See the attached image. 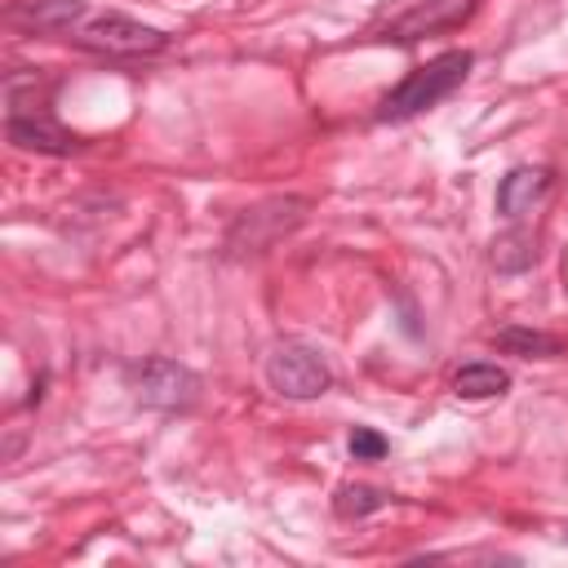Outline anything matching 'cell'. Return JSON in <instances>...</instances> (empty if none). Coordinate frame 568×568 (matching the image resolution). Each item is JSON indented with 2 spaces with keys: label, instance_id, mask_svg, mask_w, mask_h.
Listing matches in <instances>:
<instances>
[{
  "label": "cell",
  "instance_id": "obj_7",
  "mask_svg": "<svg viewBox=\"0 0 568 568\" xmlns=\"http://www.w3.org/2000/svg\"><path fill=\"white\" fill-rule=\"evenodd\" d=\"M550 169H541V164H515L501 182H497V213L506 217V222H519L524 213H532L541 200H546V191H550Z\"/></svg>",
  "mask_w": 568,
  "mask_h": 568
},
{
  "label": "cell",
  "instance_id": "obj_3",
  "mask_svg": "<svg viewBox=\"0 0 568 568\" xmlns=\"http://www.w3.org/2000/svg\"><path fill=\"white\" fill-rule=\"evenodd\" d=\"M75 49H89V53H102V58H155L169 49V36L160 27H146L120 9H106V13H89L71 36H67Z\"/></svg>",
  "mask_w": 568,
  "mask_h": 568
},
{
  "label": "cell",
  "instance_id": "obj_8",
  "mask_svg": "<svg viewBox=\"0 0 568 568\" xmlns=\"http://www.w3.org/2000/svg\"><path fill=\"white\" fill-rule=\"evenodd\" d=\"M84 18H89V4L84 0H27V4H13L9 9V22L13 27H27L36 36H71Z\"/></svg>",
  "mask_w": 568,
  "mask_h": 568
},
{
  "label": "cell",
  "instance_id": "obj_6",
  "mask_svg": "<svg viewBox=\"0 0 568 568\" xmlns=\"http://www.w3.org/2000/svg\"><path fill=\"white\" fill-rule=\"evenodd\" d=\"M124 377H129L133 395L160 413H186L200 399V373H191L186 364L164 359V355H146V359L129 364Z\"/></svg>",
  "mask_w": 568,
  "mask_h": 568
},
{
  "label": "cell",
  "instance_id": "obj_12",
  "mask_svg": "<svg viewBox=\"0 0 568 568\" xmlns=\"http://www.w3.org/2000/svg\"><path fill=\"white\" fill-rule=\"evenodd\" d=\"M488 257H493V266L501 275H519V271H528L537 262V235L524 231V226H510V231H501L493 240V253Z\"/></svg>",
  "mask_w": 568,
  "mask_h": 568
},
{
  "label": "cell",
  "instance_id": "obj_15",
  "mask_svg": "<svg viewBox=\"0 0 568 568\" xmlns=\"http://www.w3.org/2000/svg\"><path fill=\"white\" fill-rule=\"evenodd\" d=\"M564 541H568V532H564Z\"/></svg>",
  "mask_w": 568,
  "mask_h": 568
},
{
  "label": "cell",
  "instance_id": "obj_13",
  "mask_svg": "<svg viewBox=\"0 0 568 568\" xmlns=\"http://www.w3.org/2000/svg\"><path fill=\"white\" fill-rule=\"evenodd\" d=\"M382 506H390V493H386V488H373V484H342V488L333 493L337 519H364V515H373V510H382Z\"/></svg>",
  "mask_w": 568,
  "mask_h": 568
},
{
  "label": "cell",
  "instance_id": "obj_14",
  "mask_svg": "<svg viewBox=\"0 0 568 568\" xmlns=\"http://www.w3.org/2000/svg\"><path fill=\"white\" fill-rule=\"evenodd\" d=\"M346 448H351L355 462H377V457L386 453V439H382L377 430H368V426H355L351 439H346Z\"/></svg>",
  "mask_w": 568,
  "mask_h": 568
},
{
  "label": "cell",
  "instance_id": "obj_4",
  "mask_svg": "<svg viewBox=\"0 0 568 568\" xmlns=\"http://www.w3.org/2000/svg\"><path fill=\"white\" fill-rule=\"evenodd\" d=\"M306 209L311 200L302 195H271L253 209H244L231 226H226V253L231 257H253V253H266L275 240H284L288 231H297L306 222Z\"/></svg>",
  "mask_w": 568,
  "mask_h": 568
},
{
  "label": "cell",
  "instance_id": "obj_9",
  "mask_svg": "<svg viewBox=\"0 0 568 568\" xmlns=\"http://www.w3.org/2000/svg\"><path fill=\"white\" fill-rule=\"evenodd\" d=\"M470 9H475V0H426V4L408 9L404 18H395V22L386 27V40L408 44V40H417V36H430V31H439V27L462 22Z\"/></svg>",
  "mask_w": 568,
  "mask_h": 568
},
{
  "label": "cell",
  "instance_id": "obj_1",
  "mask_svg": "<svg viewBox=\"0 0 568 568\" xmlns=\"http://www.w3.org/2000/svg\"><path fill=\"white\" fill-rule=\"evenodd\" d=\"M470 49H448V53H435L426 67H413L382 102H377V120L382 124H395V120H413L422 115L426 106L444 102L470 71Z\"/></svg>",
  "mask_w": 568,
  "mask_h": 568
},
{
  "label": "cell",
  "instance_id": "obj_10",
  "mask_svg": "<svg viewBox=\"0 0 568 568\" xmlns=\"http://www.w3.org/2000/svg\"><path fill=\"white\" fill-rule=\"evenodd\" d=\"M493 346L506 355H519V359H555L564 351V337L541 333V328H524V324H506L493 333Z\"/></svg>",
  "mask_w": 568,
  "mask_h": 568
},
{
  "label": "cell",
  "instance_id": "obj_11",
  "mask_svg": "<svg viewBox=\"0 0 568 568\" xmlns=\"http://www.w3.org/2000/svg\"><path fill=\"white\" fill-rule=\"evenodd\" d=\"M506 386H510V373L497 368V364H488V359H470V364H462L453 373V395L457 399H493Z\"/></svg>",
  "mask_w": 568,
  "mask_h": 568
},
{
  "label": "cell",
  "instance_id": "obj_5",
  "mask_svg": "<svg viewBox=\"0 0 568 568\" xmlns=\"http://www.w3.org/2000/svg\"><path fill=\"white\" fill-rule=\"evenodd\" d=\"M266 382L275 395L284 399H320L328 386H333V373L324 364V355L302 342V337H284L271 346L266 355Z\"/></svg>",
  "mask_w": 568,
  "mask_h": 568
},
{
  "label": "cell",
  "instance_id": "obj_2",
  "mask_svg": "<svg viewBox=\"0 0 568 568\" xmlns=\"http://www.w3.org/2000/svg\"><path fill=\"white\" fill-rule=\"evenodd\" d=\"M4 98H9L4 133H9L13 146L40 151V155H71V151H80V138L67 133V129L49 115V102H44V98H36V75H9Z\"/></svg>",
  "mask_w": 568,
  "mask_h": 568
}]
</instances>
